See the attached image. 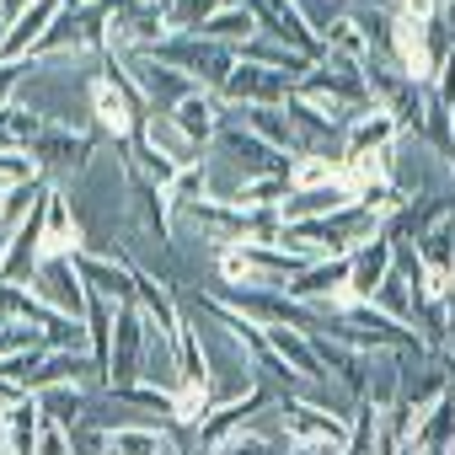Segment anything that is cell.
<instances>
[{
    "label": "cell",
    "mask_w": 455,
    "mask_h": 455,
    "mask_svg": "<svg viewBox=\"0 0 455 455\" xmlns=\"http://www.w3.org/2000/svg\"><path fill=\"white\" fill-rule=\"evenodd\" d=\"M92 150H97V140H92L86 129L60 124V118H49V129L28 145V156L38 161V172H44V177H81V172H86V161H92Z\"/></svg>",
    "instance_id": "cell-6"
},
{
    "label": "cell",
    "mask_w": 455,
    "mask_h": 455,
    "mask_svg": "<svg viewBox=\"0 0 455 455\" xmlns=\"http://www.w3.org/2000/svg\"><path fill=\"white\" fill-rule=\"evenodd\" d=\"M44 172H38V161L28 156V150H0V188H28V182H38Z\"/></svg>",
    "instance_id": "cell-35"
},
{
    "label": "cell",
    "mask_w": 455,
    "mask_h": 455,
    "mask_svg": "<svg viewBox=\"0 0 455 455\" xmlns=\"http://www.w3.org/2000/svg\"><path fill=\"white\" fill-rule=\"evenodd\" d=\"M113 300H102V295H92V306H86V348H92V359L102 364V375H108V354H113Z\"/></svg>",
    "instance_id": "cell-32"
},
{
    "label": "cell",
    "mask_w": 455,
    "mask_h": 455,
    "mask_svg": "<svg viewBox=\"0 0 455 455\" xmlns=\"http://www.w3.org/2000/svg\"><path fill=\"white\" fill-rule=\"evenodd\" d=\"M279 418H284V439H348V418L322 407V402H306V396H279L274 402Z\"/></svg>",
    "instance_id": "cell-13"
},
{
    "label": "cell",
    "mask_w": 455,
    "mask_h": 455,
    "mask_svg": "<svg viewBox=\"0 0 455 455\" xmlns=\"http://www.w3.org/2000/svg\"><path fill=\"white\" fill-rule=\"evenodd\" d=\"M166 198H172V214H177V209H188V204H198V198H209V161L182 166V172L166 182Z\"/></svg>",
    "instance_id": "cell-34"
},
{
    "label": "cell",
    "mask_w": 455,
    "mask_h": 455,
    "mask_svg": "<svg viewBox=\"0 0 455 455\" xmlns=\"http://www.w3.org/2000/svg\"><path fill=\"white\" fill-rule=\"evenodd\" d=\"M118 161H124V182H129V198H134L140 225H145L156 242H172V198H166V188L156 177H145L129 156H118Z\"/></svg>",
    "instance_id": "cell-14"
},
{
    "label": "cell",
    "mask_w": 455,
    "mask_h": 455,
    "mask_svg": "<svg viewBox=\"0 0 455 455\" xmlns=\"http://www.w3.org/2000/svg\"><path fill=\"white\" fill-rule=\"evenodd\" d=\"M76 274L86 284V295H102L113 306L134 300V263H118V258H102V252H76Z\"/></svg>",
    "instance_id": "cell-15"
},
{
    "label": "cell",
    "mask_w": 455,
    "mask_h": 455,
    "mask_svg": "<svg viewBox=\"0 0 455 455\" xmlns=\"http://www.w3.org/2000/svg\"><path fill=\"white\" fill-rule=\"evenodd\" d=\"M172 124L193 140V145H214V134H220V124H225V102H220V92H209V86H198V92H188L177 108H172Z\"/></svg>",
    "instance_id": "cell-17"
},
{
    "label": "cell",
    "mask_w": 455,
    "mask_h": 455,
    "mask_svg": "<svg viewBox=\"0 0 455 455\" xmlns=\"http://www.w3.org/2000/svg\"><path fill=\"white\" fill-rule=\"evenodd\" d=\"M33 70H44V65H33V60H0V102H12L17 81L33 76Z\"/></svg>",
    "instance_id": "cell-38"
},
{
    "label": "cell",
    "mask_w": 455,
    "mask_h": 455,
    "mask_svg": "<svg viewBox=\"0 0 455 455\" xmlns=\"http://www.w3.org/2000/svg\"><path fill=\"white\" fill-rule=\"evenodd\" d=\"M391 268H396V263H391V236H386V225H380L370 242H359V247L348 252V290H354L359 300H375V290L386 284Z\"/></svg>",
    "instance_id": "cell-16"
},
{
    "label": "cell",
    "mask_w": 455,
    "mask_h": 455,
    "mask_svg": "<svg viewBox=\"0 0 455 455\" xmlns=\"http://www.w3.org/2000/svg\"><path fill=\"white\" fill-rule=\"evenodd\" d=\"M450 311H455V274H450Z\"/></svg>",
    "instance_id": "cell-42"
},
{
    "label": "cell",
    "mask_w": 455,
    "mask_h": 455,
    "mask_svg": "<svg viewBox=\"0 0 455 455\" xmlns=\"http://www.w3.org/2000/svg\"><path fill=\"white\" fill-rule=\"evenodd\" d=\"M247 6H252V17H258L263 38H279V44H290V49L311 54V60H322V54H327V44L316 38V28L306 22V12L295 6V0H247Z\"/></svg>",
    "instance_id": "cell-10"
},
{
    "label": "cell",
    "mask_w": 455,
    "mask_h": 455,
    "mask_svg": "<svg viewBox=\"0 0 455 455\" xmlns=\"http://www.w3.org/2000/svg\"><path fill=\"white\" fill-rule=\"evenodd\" d=\"M12 225V188H0V231Z\"/></svg>",
    "instance_id": "cell-39"
},
{
    "label": "cell",
    "mask_w": 455,
    "mask_h": 455,
    "mask_svg": "<svg viewBox=\"0 0 455 455\" xmlns=\"http://www.w3.org/2000/svg\"><path fill=\"white\" fill-rule=\"evenodd\" d=\"M444 455H455V444H450V450H444Z\"/></svg>",
    "instance_id": "cell-44"
},
{
    "label": "cell",
    "mask_w": 455,
    "mask_h": 455,
    "mask_svg": "<svg viewBox=\"0 0 455 455\" xmlns=\"http://www.w3.org/2000/svg\"><path fill=\"white\" fill-rule=\"evenodd\" d=\"M70 455H108V428L102 423H76L70 428Z\"/></svg>",
    "instance_id": "cell-36"
},
{
    "label": "cell",
    "mask_w": 455,
    "mask_h": 455,
    "mask_svg": "<svg viewBox=\"0 0 455 455\" xmlns=\"http://www.w3.org/2000/svg\"><path fill=\"white\" fill-rule=\"evenodd\" d=\"M156 60H166V65H177V70H188L198 86H209V92H220L225 86V76L236 70V49H225V44H209V38H198V33H172L161 49H150Z\"/></svg>",
    "instance_id": "cell-2"
},
{
    "label": "cell",
    "mask_w": 455,
    "mask_h": 455,
    "mask_svg": "<svg viewBox=\"0 0 455 455\" xmlns=\"http://www.w3.org/2000/svg\"><path fill=\"white\" fill-rule=\"evenodd\" d=\"M225 6H236V0H166V22H172V33H198Z\"/></svg>",
    "instance_id": "cell-33"
},
{
    "label": "cell",
    "mask_w": 455,
    "mask_h": 455,
    "mask_svg": "<svg viewBox=\"0 0 455 455\" xmlns=\"http://www.w3.org/2000/svg\"><path fill=\"white\" fill-rule=\"evenodd\" d=\"M38 396V412H44V423H54V428H76V423H86V386H44V391H33Z\"/></svg>",
    "instance_id": "cell-26"
},
{
    "label": "cell",
    "mask_w": 455,
    "mask_h": 455,
    "mask_svg": "<svg viewBox=\"0 0 455 455\" xmlns=\"http://www.w3.org/2000/svg\"><path fill=\"white\" fill-rule=\"evenodd\" d=\"M236 60H252V65H268V70H279V76H290L295 86H300V76L316 65L311 54H300V49H290V44H279V38H252V44H242L236 49Z\"/></svg>",
    "instance_id": "cell-23"
},
{
    "label": "cell",
    "mask_w": 455,
    "mask_h": 455,
    "mask_svg": "<svg viewBox=\"0 0 455 455\" xmlns=\"http://www.w3.org/2000/svg\"><path fill=\"white\" fill-rule=\"evenodd\" d=\"M81 247H86V242H81V225H76L65 193L49 188V231H44V252H81Z\"/></svg>",
    "instance_id": "cell-30"
},
{
    "label": "cell",
    "mask_w": 455,
    "mask_h": 455,
    "mask_svg": "<svg viewBox=\"0 0 455 455\" xmlns=\"http://www.w3.org/2000/svg\"><path fill=\"white\" fill-rule=\"evenodd\" d=\"M300 97H332V102H348V108H380L375 97H370V81H364V70L354 65V60H343V54H322L306 76H300V86H295Z\"/></svg>",
    "instance_id": "cell-4"
},
{
    "label": "cell",
    "mask_w": 455,
    "mask_h": 455,
    "mask_svg": "<svg viewBox=\"0 0 455 455\" xmlns=\"http://www.w3.org/2000/svg\"><path fill=\"white\" fill-rule=\"evenodd\" d=\"M145 327H150V316H145V306H140V300H124V306L113 311L108 391H118V386H134V380H140V364H145Z\"/></svg>",
    "instance_id": "cell-8"
},
{
    "label": "cell",
    "mask_w": 455,
    "mask_h": 455,
    "mask_svg": "<svg viewBox=\"0 0 455 455\" xmlns=\"http://www.w3.org/2000/svg\"><path fill=\"white\" fill-rule=\"evenodd\" d=\"M322 44H327L332 54L354 60L359 70H364V60L375 54V49H370V33H364V28H359V17H348V12H343V17H338V22H332L327 33H322Z\"/></svg>",
    "instance_id": "cell-31"
},
{
    "label": "cell",
    "mask_w": 455,
    "mask_h": 455,
    "mask_svg": "<svg viewBox=\"0 0 455 455\" xmlns=\"http://www.w3.org/2000/svg\"><path fill=\"white\" fill-rule=\"evenodd\" d=\"M263 407H274V391H268V386H252V391H247V396H236V402H220V407L198 423V444H204V450H214V444H225L231 434H247V428H252V418H258Z\"/></svg>",
    "instance_id": "cell-11"
},
{
    "label": "cell",
    "mask_w": 455,
    "mask_h": 455,
    "mask_svg": "<svg viewBox=\"0 0 455 455\" xmlns=\"http://www.w3.org/2000/svg\"><path fill=\"white\" fill-rule=\"evenodd\" d=\"M33 290H38V300L54 306L60 316L86 322L92 295H86V284H81V274H76V252H44V258H38V274H33Z\"/></svg>",
    "instance_id": "cell-7"
},
{
    "label": "cell",
    "mask_w": 455,
    "mask_h": 455,
    "mask_svg": "<svg viewBox=\"0 0 455 455\" xmlns=\"http://www.w3.org/2000/svg\"><path fill=\"white\" fill-rule=\"evenodd\" d=\"M177 375H182V386H198V391H209V354H204V343H198V327L182 316V327H177ZM177 386V391H182Z\"/></svg>",
    "instance_id": "cell-29"
},
{
    "label": "cell",
    "mask_w": 455,
    "mask_h": 455,
    "mask_svg": "<svg viewBox=\"0 0 455 455\" xmlns=\"http://www.w3.org/2000/svg\"><path fill=\"white\" fill-rule=\"evenodd\" d=\"M209 455H274V439H263V434H231V439H225V444H214Z\"/></svg>",
    "instance_id": "cell-37"
},
{
    "label": "cell",
    "mask_w": 455,
    "mask_h": 455,
    "mask_svg": "<svg viewBox=\"0 0 455 455\" xmlns=\"http://www.w3.org/2000/svg\"><path fill=\"white\" fill-rule=\"evenodd\" d=\"M306 263L311 258L284 252V247H263V242L214 252V274H220V284H231V290H284Z\"/></svg>",
    "instance_id": "cell-1"
},
{
    "label": "cell",
    "mask_w": 455,
    "mask_h": 455,
    "mask_svg": "<svg viewBox=\"0 0 455 455\" xmlns=\"http://www.w3.org/2000/svg\"><path fill=\"white\" fill-rule=\"evenodd\" d=\"M311 348H316L327 380H338L354 402H364V386H370V354L354 348V343H338V338H327V332H311Z\"/></svg>",
    "instance_id": "cell-12"
},
{
    "label": "cell",
    "mask_w": 455,
    "mask_h": 455,
    "mask_svg": "<svg viewBox=\"0 0 455 455\" xmlns=\"http://www.w3.org/2000/svg\"><path fill=\"white\" fill-rule=\"evenodd\" d=\"M396 140H402V124H396L386 108H370V113H359V118L348 124L343 156H375V150H391Z\"/></svg>",
    "instance_id": "cell-19"
},
{
    "label": "cell",
    "mask_w": 455,
    "mask_h": 455,
    "mask_svg": "<svg viewBox=\"0 0 455 455\" xmlns=\"http://www.w3.org/2000/svg\"><path fill=\"white\" fill-rule=\"evenodd\" d=\"M6 28H12V22H6V17H0V44H6Z\"/></svg>",
    "instance_id": "cell-43"
},
{
    "label": "cell",
    "mask_w": 455,
    "mask_h": 455,
    "mask_svg": "<svg viewBox=\"0 0 455 455\" xmlns=\"http://www.w3.org/2000/svg\"><path fill=\"white\" fill-rule=\"evenodd\" d=\"M258 33H263V28H258V17H252L247 0H236V6H225V12H214V17L198 28V38L225 44V49H242V44H252Z\"/></svg>",
    "instance_id": "cell-25"
},
{
    "label": "cell",
    "mask_w": 455,
    "mask_h": 455,
    "mask_svg": "<svg viewBox=\"0 0 455 455\" xmlns=\"http://www.w3.org/2000/svg\"><path fill=\"white\" fill-rule=\"evenodd\" d=\"M343 284H348V258H316V263H306V268L284 284V295L300 300V306H316V300H327V295L343 290Z\"/></svg>",
    "instance_id": "cell-18"
},
{
    "label": "cell",
    "mask_w": 455,
    "mask_h": 455,
    "mask_svg": "<svg viewBox=\"0 0 455 455\" xmlns=\"http://www.w3.org/2000/svg\"><path fill=\"white\" fill-rule=\"evenodd\" d=\"M140 134H145V140H150V145H156V150H161V156H166V161H172L177 172H182V166H198V161H204V145H193V140H188V134H182V129L172 124V113H145Z\"/></svg>",
    "instance_id": "cell-22"
},
{
    "label": "cell",
    "mask_w": 455,
    "mask_h": 455,
    "mask_svg": "<svg viewBox=\"0 0 455 455\" xmlns=\"http://www.w3.org/2000/svg\"><path fill=\"white\" fill-rule=\"evenodd\" d=\"M290 92H295L290 76H279L268 65H252V60H236V70L220 86V102L225 108H284Z\"/></svg>",
    "instance_id": "cell-9"
},
{
    "label": "cell",
    "mask_w": 455,
    "mask_h": 455,
    "mask_svg": "<svg viewBox=\"0 0 455 455\" xmlns=\"http://www.w3.org/2000/svg\"><path fill=\"white\" fill-rule=\"evenodd\" d=\"M311 188H343V193H354L348 161H343V156H295V166H290V193H311ZM354 198H359V193H354Z\"/></svg>",
    "instance_id": "cell-21"
},
{
    "label": "cell",
    "mask_w": 455,
    "mask_h": 455,
    "mask_svg": "<svg viewBox=\"0 0 455 455\" xmlns=\"http://www.w3.org/2000/svg\"><path fill=\"white\" fill-rule=\"evenodd\" d=\"M86 102H92V118H97V134H108L118 150H129L134 145V134H140V124H145V102H134L124 86H113L102 70L86 81Z\"/></svg>",
    "instance_id": "cell-5"
},
{
    "label": "cell",
    "mask_w": 455,
    "mask_h": 455,
    "mask_svg": "<svg viewBox=\"0 0 455 455\" xmlns=\"http://www.w3.org/2000/svg\"><path fill=\"white\" fill-rule=\"evenodd\" d=\"M370 306H375V311H386L396 327H412V332H418V316H423V306H428V300H423V295H418V290L396 274V268H391V274H386V284L375 290V300H370ZM418 338H423V332H418Z\"/></svg>",
    "instance_id": "cell-24"
},
{
    "label": "cell",
    "mask_w": 455,
    "mask_h": 455,
    "mask_svg": "<svg viewBox=\"0 0 455 455\" xmlns=\"http://www.w3.org/2000/svg\"><path fill=\"white\" fill-rule=\"evenodd\" d=\"M38 434H44V412H38V396H22L12 412H6V450L12 455H38Z\"/></svg>",
    "instance_id": "cell-28"
},
{
    "label": "cell",
    "mask_w": 455,
    "mask_h": 455,
    "mask_svg": "<svg viewBox=\"0 0 455 455\" xmlns=\"http://www.w3.org/2000/svg\"><path fill=\"white\" fill-rule=\"evenodd\" d=\"M242 129H252L258 140H268L274 150H284V156H300V134H295V124H290V113L284 108H225Z\"/></svg>",
    "instance_id": "cell-20"
},
{
    "label": "cell",
    "mask_w": 455,
    "mask_h": 455,
    "mask_svg": "<svg viewBox=\"0 0 455 455\" xmlns=\"http://www.w3.org/2000/svg\"><path fill=\"white\" fill-rule=\"evenodd\" d=\"M0 150H17V140H12V129H6V102H0Z\"/></svg>",
    "instance_id": "cell-40"
},
{
    "label": "cell",
    "mask_w": 455,
    "mask_h": 455,
    "mask_svg": "<svg viewBox=\"0 0 455 455\" xmlns=\"http://www.w3.org/2000/svg\"><path fill=\"white\" fill-rule=\"evenodd\" d=\"M214 150L231 161V166H242V182H247V177H290V166H295V156L274 150L268 140H258L252 129H242L231 113H225V124H220V134H214Z\"/></svg>",
    "instance_id": "cell-3"
},
{
    "label": "cell",
    "mask_w": 455,
    "mask_h": 455,
    "mask_svg": "<svg viewBox=\"0 0 455 455\" xmlns=\"http://www.w3.org/2000/svg\"><path fill=\"white\" fill-rule=\"evenodd\" d=\"M156 455H182V444H177V439H172V428H166V434H161V444H156Z\"/></svg>",
    "instance_id": "cell-41"
},
{
    "label": "cell",
    "mask_w": 455,
    "mask_h": 455,
    "mask_svg": "<svg viewBox=\"0 0 455 455\" xmlns=\"http://www.w3.org/2000/svg\"><path fill=\"white\" fill-rule=\"evenodd\" d=\"M348 204H359L354 193H343V188H311V193H290L284 204H279V220L290 225V220H322V214H338V209H348Z\"/></svg>",
    "instance_id": "cell-27"
}]
</instances>
